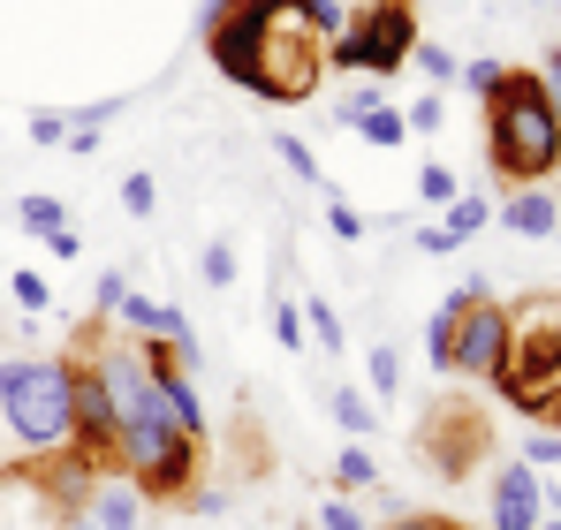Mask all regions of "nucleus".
I'll use <instances>...</instances> for the list:
<instances>
[{
    "instance_id": "nucleus-1",
    "label": "nucleus",
    "mask_w": 561,
    "mask_h": 530,
    "mask_svg": "<svg viewBox=\"0 0 561 530\" xmlns=\"http://www.w3.org/2000/svg\"><path fill=\"white\" fill-rule=\"evenodd\" d=\"M485 168L508 189H539L547 175H561V114L539 69H508L493 99H485Z\"/></svg>"
},
{
    "instance_id": "nucleus-2",
    "label": "nucleus",
    "mask_w": 561,
    "mask_h": 530,
    "mask_svg": "<svg viewBox=\"0 0 561 530\" xmlns=\"http://www.w3.org/2000/svg\"><path fill=\"white\" fill-rule=\"evenodd\" d=\"M493 394L516 417L547 425V410H554V394H561V288H539V296L508 303V364H501Z\"/></svg>"
},
{
    "instance_id": "nucleus-3",
    "label": "nucleus",
    "mask_w": 561,
    "mask_h": 530,
    "mask_svg": "<svg viewBox=\"0 0 561 530\" xmlns=\"http://www.w3.org/2000/svg\"><path fill=\"white\" fill-rule=\"evenodd\" d=\"M69 379H77L69 356H8V364H0V425L23 440L31 462L54 454V447H69V433H77V417H69Z\"/></svg>"
},
{
    "instance_id": "nucleus-4",
    "label": "nucleus",
    "mask_w": 561,
    "mask_h": 530,
    "mask_svg": "<svg viewBox=\"0 0 561 530\" xmlns=\"http://www.w3.org/2000/svg\"><path fill=\"white\" fill-rule=\"evenodd\" d=\"M410 54H417V0H365L342 23V38H327V69L379 77V84H394Z\"/></svg>"
},
{
    "instance_id": "nucleus-5",
    "label": "nucleus",
    "mask_w": 561,
    "mask_h": 530,
    "mask_svg": "<svg viewBox=\"0 0 561 530\" xmlns=\"http://www.w3.org/2000/svg\"><path fill=\"white\" fill-rule=\"evenodd\" d=\"M122 477L145 500H183L190 485H197V440L175 433L168 417L160 425H137V433H122Z\"/></svg>"
},
{
    "instance_id": "nucleus-6",
    "label": "nucleus",
    "mask_w": 561,
    "mask_h": 530,
    "mask_svg": "<svg viewBox=\"0 0 561 530\" xmlns=\"http://www.w3.org/2000/svg\"><path fill=\"white\" fill-rule=\"evenodd\" d=\"M485 447H493V417L470 410L463 394H440V402L425 410V425H417V454H425V470L448 477V485H463L470 470L485 462Z\"/></svg>"
},
{
    "instance_id": "nucleus-7",
    "label": "nucleus",
    "mask_w": 561,
    "mask_h": 530,
    "mask_svg": "<svg viewBox=\"0 0 561 530\" xmlns=\"http://www.w3.org/2000/svg\"><path fill=\"white\" fill-rule=\"evenodd\" d=\"M319 77H327V46L311 31H296V23H274L266 31V84H259V99L296 106V99L319 91Z\"/></svg>"
},
{
    "instance_id": "nucleus-8",
    "label": "nucleus",
    "mask_w": 561,
    "mask_h": 530,
    "mask_svg": "<svg viewBox=\"0 0 561 530\" xmlns=\"http://www.w3.org/2000/svg\"><path fill=\"white\" fill-rule=\"evenodd\" d=\"M501 364H508V303H493V296H478L463 311V326H456V371L463 379H501Z\"/></svg>"
},
{
    "instance_id": "nucleus-9",
    "label": "nucleus",
    "mask_w": 561,
    "mask_h": 530,
    "mask_svg": "<svg viewBox=\"0 0 561 530\" xmlns=\"http://www.w3.org/2000/svg\"><path fill=\"white\" fill-rule=\"evenodd\" d=\"M547 516V485L531 462H501L493 470V530H539Z\"/></svg>"
},
{
    "instance_id": "nucleus-10",
    "label": "nucleus",
    "mask_w": 561,
    "mask_h": 530,
    "mask_svg": "<svg viewBox=\"0 0 561 530\" xmlns=\"http://www.w3.org/2000/svg\"><path fill=\"white\" fill-rule=\"evenodd\" d=\"M478 296H485V280H463V288H456V296L425 319V356H433V371H440V379L456 371V326H463V311L478 303Z\"/></svg>"
},
{
    "instance_id": "nucleus-11",
    "label": "nucleus",
    "mask_w": 561,
    "mask_h": 530,
    "mask_svg": "<svg viewBox=\"0 0 561 530\" xmlns=\"http://www.w3.org/2000/svg\"><path fill=\"white\" fill-rule=\"evenodd\" d=\"M501 228L539 243V235H554V228H561V205L547 197V189H508V205H501Z\"/></svg>"
},
{
    "instance_id": "nucleus-12",
    "label": "nucleus",
    "mask_w": 561,
    "mask_h": 530,
    "mask_svg": "<svg viewBox=\"0 0 561 530\" xmlns=\"http://www.w3.org/2000/svg\"><path fill=\"white\" fill-rule=\"evenodd\" d=\"M327 410H334V425H342L350 440H365V433L379 425V417H373V402H365V394H350V387H334V394H327Z\"/></svg>"
},
{
    "instance_id": "nucleus-13",
    "label": "nucleus",
    "mask_w": 561,
    "mask_h": 530,
    "mask_svg": "<svg viewBox=\"0 0 561 530\" xmlns=\"http://www.w3.org/2000/svg\"><path fill=\"white\" fill-rule=\"evenodd\" d=\"M357 137H365V145H379V152H394V145L410 137V122H402V106H373V114L357 122Z\"/></svg>"
},
{
    "instance_id": "nucleus-14",
    "label": "nucleus",
    "mask_w": 561,
    "mask_h": 530,
    "mask_svg": "<svg viewBox=\"0 0 561 530\" xmlns=\"http://www.w3.org/2000/svg\"><path fill=\"white\" fill-rule=\"evenodd\" d=\"M485 220H493V205H485V197H456V212H448V228H440V235H448V251H456V243H470Z\"/></svg>"
},
{
    "instance_id": "nucleus-15",
    "label": "nucleus",
    "mask_w": 561,
    "mask_h": 530,
    "mask_svg": "<svg viewBox=\"0 0 561 530\" xmlns=\"http://www.w3.org/2000/svg\"><path fill=\"white\" fill-rule=\"evenodd\" d=\"M373 106H387V84H379V77H365V84H350L342 99H334V114H342L350 129H357V122H365Z\"/></svg>"
},
{
    "instance_id": "nucleus-16",
    "label": "nucleus",
    "mask_w": 561,
    "mask_h": 530,
    "mask_svg": "<svg viewBox=\"0 0 561 530\" xmlns=\"http://www.w3.org/2000/svg\"><path fill=\"white\" fill-rule=\"evenodd\" d=\"M304 334H311L319 349H342V319H334V303H327V296H311V303H304Z\"/></svg>"
},
{
    "instance_id": "nucleus-17",
    "label": "nucleus",
    "mask_w": 561,
    "mask_h": 530,
    "mask_svg": "<svg viewBox=\"0 0 561 530\" xmlns=\"http://www.w3.org/2000/svg\"><path fill=\"white\" fill-rule=\"evenodd\" d=\"M373 477H379L373 454H365V447H342V462H334V485H342V493H365Z\"/></svg>"
},
{
    "instance_id": "nucleus-18",
    "label": "nucleus",
    "mask_w": 561,
    "mask_h": 530,
    "mask_svg": "<svg viewBox=\"0 0 561 530\" xmlns=\"http://www.w3.org/2000/svg\"><path fill=\"white\" fill-rule=\"evenodd\" d=\"M197 265H205V288H228V280H236V243H228V235H213Z\"/></svg>"
},
{
    "instance_id": "nucleus-19",
    "label": "nucleus",
    "mask_w": 561,
    "mask_h": 530,
    "mask_svg": "<svg viewBox=\"0 0 561 530\" xmlns=\"http://www.w3.org/2000/svg\"><path fill=\"white\" fill-rule=\"evenodd\" d=\"M410 61H417V69L433 77V84H456V77H463V61H456L448 46H425V38H417V54H410Z\"/></svg>"
},
{
    "instance_id": "nucleus-20",
    "label": "nucleus",
    "mask_w": 561,
    "mask_h": 530,
    "mask_svg": "<svg viewBox=\"0 0 561 530\" xmlns=\"http://www.w3.org/2000/svg\"><path fill=\"white\" fill-rule=\"evenodd\" d=\"M152 205H160V182L145 175V168H137V175H122V212H137V220H145Z\"/></svg>"
},
{
    "instance_id": "nucleus-21",
    "label": "nucleus",
    "mask_w": 561,
    "mask_h": 530,
    "mask_svg": "<svg viewBox=\"0 0 561 530\" xmlns=\"http://www.w3.org/2000/svg\"><path fill=\"white\" fill-rule=\"evenodd\" d=\"M274 152H280V168H288V175H304V182H327V175H319V160H311V145H304V137H274Z\"/></svg>"
},
{
    "instance_id": "nucleus-22",
    "label": "nucleus",
    "mask_w": 561,
    "mask_h": 530,
    "mask_svg": "<svg viewBox=\"0 0 561 530\" xmlns=\"http://www.w3.org/2000/svg\"><path fill=\"white\" fill-rule=\"evenodd\" d=\"M417 197H425V205H456V175H448L440 160H425V168H417Z\"/></svg>"
},
{
    "instance_id": "nucleus-23",
    "label": "nucleus",
    "mask_w": 561,
    "mask_h": 530,
    "mask_svg": "<svg viewBox=\"0 0 561 530\" xmlns=\"http://www.w3.org/2000/svg\"><path fill=\"white\" fill-rule=\"evenodd\" d=\"M23 228H31V235H54V228H69V220H61V197H23Z\"/></svg>"
},
{
    "instance_id": "nucleus-24",
    "label": "nucleus",
    "mask_w": 561,
    "mask_h": 530,
    "mask_svg": "<svg viewBox=\"0 0 561 530\" xmlns=\"http://www.w3.org/2000/svg\"><path fill=\"white\" fill-rule=\"evenodd\" d=\"M516 462H531V470H554V462H561V433H554V425H539V433L524 440V454H516Z\"/></svg>"
},
{
    "instance_id": "nucleus-25",
    "label": "nucleus",
    "mask_w": 561,
    "mask_h": 530,
    "mask_svg": "<svg viewBox=\"0 0 561 530\" xmlns=\"http://www.w3.org/2000/svg\"><path fill=\"white\" fill-rule=\"evenodd\" d=\"M440 114H448V99H440V91H425V99H410V114H402V122H410L417 137H433V129H440Z\"/></svg>"
},
{
    "instance_id": "nucleus-26",
    "label": "nucleus",
    "mask_w": 561,
    "mask_h": 530,
    "mask_svg": "<svg viewBox=\"0 0 561 530\" xmlns=\"http://www.w3.org/2000/svg\"><path fill=\"white\" fill-rule=\"evenodd\" d=\"M365 371H373L379 394H394V379H402V356L387 349V342H373V356H365Z\"/></svg>"
},
{
    "instance_id": "nucleus-27",
    "label": "nucleus",
    "mask_w": 561,
    "mask_h": 530,
    "mask_svg": "<svg viewBox=\"0 0 561 530\" xmlns=\"http://www.w3.org/2000/svg\"><path fill=\"white\" fill-rule=\"evenodd\" d=\"M274 342L280 349H304V342H311V334H304V303H280L274 311Z\"/></svg>"
},
{
    "instance_id": "nucleus-28",
    "label": "nucleus",
    "mask_w": 561,
    "mask_h": 530,
    "mask_svg": "<svg viewBox=\"0 0 561 530\" xmlns=\"http://www.w3.org/2000/svg\"><path fill=\"white\" fill-rule=\"evenodd\" d=\"M8 296H15L23 311H46V303H54V288H46L38 273H15V280H8Z\"/></svg>"
},
{
    "instance_id": "nucleus-29",
    "label": "nucleus",
    "mask_w": 561,
    "mask_h": 530,
    "mask_svg": "<svg viewBox=\"0 0 561 530\" xmlns=\"http://www.w3.org/2000/svg\"><path fill=\"white\" fill-rule=\"evenodd\" d=\"M379 530H463L456 516H425V508H402V516H387Z\"/></svg>"
},
{
    "instance_id": "nucleus-30",
    "label": "nucleus",
    "mask_w": 561,
    "mask_h": 530,
    "mask_svg": "<svg viewBox=\"0 0 561 530\" xmlns=\"http://www.w3.org/2000/svg\"><path fill=\"white\" fill-rule=\"evenodd\" d=\"M327 228H334L342 243H357V235H365V220H357V212H350V205H342L334 189H327Z\"/></svg>"
},
{
    "instance_id": "nucleus-31",
    "label": "nucleus",
    "mask_w": 561,
    "mask_h": 530,
    "mask_svg": "<svg viewBox=\"0 0 561 530\" xmlns=\"http://www.w3.org/2000/svg\"><path fill=\"white\" fill-rule=\"evenodd\" d=\"M501 77H508L501 61H463V84L478 91V99H493V84H501Z\"/></svg>"
},
{
    "instance_id": "nucleus-32",
    "label": "nucleus",
    "mask_w": 561,
    "mask_h": 530,
    "mask_svg": "<svg viewBox=\"0 0 561 530\" xmlns=\"http://www.w3.org/2000/svg\"><path fill=\"white\" fill-rule=\"evenodd\" d=\"M31 137H38V145H61V152H69V114H31Z\"/></svg>"
},
{
    "instance_id": "nucleus-33",
    "label": "nucleus",
    "mask_w": 561,
    "mask_h": 530,
    "mask_svg": "<svg viewBox=\"0 0 561 530\" xmlns=\"http://www.w3.org/2000/svg\"><path fill=\"white\" fill-rule=\"evenodd\" d=\"M319 523H327V530H365V516H357L350 500H327V508H319Z\"/></svg>"
},
{
    "instance_id": "nucleus-34",
    "label": "nucleus",
    "mask_w": 561,
    "mask_h": 530,
    "mask_svg": "<svg viewBox=\"0 0 561 530\" xmlns=\"http://www.w3.org/2000/svg\"><path fill=\"white\" fill-rule=\"evenodd\" d=\"M122 296H129V280H122V273H99V319H114Z\"/></svg>"
},
{
    "instance_id": "nucleus-35",
    "label": "nucleus",
    "mask_w": 561,
    "mask_h": 530,
    "mask_svg": "<svg viewBox=\"0 0 561 530\" xmlns=\"http://www.w3.org/2000/svg\"><path fill=\"white\" fill-rule=\"evenodd\" d=\"M114 114H122V99H99V106H84V114H69V122H77V129H106Z\"/></svg>"
},
{
    "instance_id": "nucleus-36",
    "label": "nucleus",
    "mask_w": 561,
    "mask_h": 530,
    "mask_svg": "<svg viewBox=\"0 0 561 530\" xmlns=\"http://www.w3.org/2000/svg\"><path fill=\"white\" fill-rule=\"evenodd\" d=\"M38 243H46L54 258H77V251H84V243H77V228H54V235H38Z\"/></svg>"
},
{
    "instance_id": "nucleus-37",
    "label": "nucleus",
    "mask_w": 561,
    "mask_h": 530,
    "mask_svg": "<svg viewBox=\"0 0 561 530\" xmlns=\"http://www.w3.org/2000/svg\"><path fill=\"white\" fill-rule=\"evenodd\" d=\"M539 84H547V99H554V114H561V46L547 54V69H539Z\"/></svg>"
},
{
    "instance_id": "nucleus-38",
    "label": "nucleus",
    "mask_w": 561,
    "mask_h": 530,
    "mask_svg": "<svg viewBox=\"0 0 561 530\" xmlns=\"http://www.w3.org/2000/svg\"><path fill=\"white\" fill-rule=\"evenodd\" d=\"M190 508H205V516H220V508H228V493H220V485H205V493L190 485Z\"/></svg>"
},
{
    "instance_id": "nucleus-39",
    "label": "nucleus",
    "mask_w": 561,
    "mask_h": 530,
    "mask_svg": "<svg viewBox=\"0 0 561 530\" xmlns=\"http://www.w3.org/2000/svg\"><path fill=\"white\" fill-rule=\"evenodd\" d=\"M547 425H554V433H561V394H554V410H547Z\"/></svg>"
},
{
    "instance_id": "nucleus-40",
    "label": "nucleus",
    "mask_w": 561,
    "mask_h": 530,
    "mask_svg": "<svg viewBox=\"0 0 561 530\" xmlns=\"http://www.w3.org/2000/svg\"><path fill=\"white\" fill-rule=\"evenodd\" d=\"M539 530H561V523H554V516H539Z\"/></svg>"
},
{
    "instance_id": "nucleus-41",
    "label": "nucleus",
    "mask_w": 561,
    "mask_h": 530,
    "mask_svg": "<svg viewBox=\"0 0 561 530\" xmlns=\"http://www.w3.org/2000/svg\"><path fill=\"white\" fill-rule=\"evenodd\" d=\"M365 530H373V523H365Z\"/></svg>"
},
{
    "instance_id": "nucleus-42",
    "label": "nucleus",
    "mask_w": 561,
    "mask_h": 530,
    "mask_svg": "<svg viewBox=\"0 0 561 530\" xmlns=\"http://www.w3.org/2000/svg\"><path fill=\"white\" fill-rule=\"evenodd\" d=\"M554 8H561V0H554Z\"/></svg>"
}]
</instances>
